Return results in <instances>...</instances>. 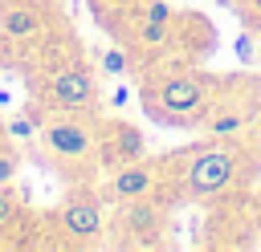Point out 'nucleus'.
<instances>
[{"label":"nucleus","instance_id":"ddd939ff","mask_svg":"<svg viewBox=\"0 0 261 252\" xmlns=\"http://www.w3.org/2000/svg\"><path fill=\"white\" fill-rule=\"evenodd\" d=\"M98 69H102V73H110V77H122V73L130 69V57H126V49H118V45L102 49V53H98Z\"/></svg>","mask_w":261,"mask_h":252},{"label":"nucleus","instance_id":"f8f14e48","mask_svg":"<svg viewBox=\"0 0 261 252\" xmlns=\"http://www.w3.org/2000/svg\"><path fill=\"white\" fill-rule=\"evenodd\" d=\"M41 126H37V118L24 110V114H12L8 122H4V134L12 138V142H33V134H37Z\"/></svg>","mask_w":261,"mask_h":252},{"label":"nucleus","instance_id":"39448f33","mask_svg":"<svg viewBox=\"0 0 261 252\" xmlns=\"http://www.w3.org/2000/svg\"><path fill=\"white\" fill-rule=\"evenodd\" d=\"M37 138H41V146H45L49 159H57V163H82V159H90V150L98 142V130L82 114H73V110H53L41 122Z\"/></svg>","mask_w":261,"mask_h":252},{"label":"nucleus","instance_id":"aec40b11","mask_svg":"<svg viewBox=\"0 0 261 252\" xmlns=\"http://www.w3.org/2000/svg\"><path fill=\"white\" fill-rule=\"evenodd\" d=\"M122 4H147V0H122Z\"/></svg>","mask_w":261,"mask_h":252},{"label":"nucleus","instance_id":"423d86ee","mask_svg":"<svg viewBox=\"0 0 261 252\" xmlns=\"http://www.w3.org/2000/svg\"><path fill=\"white\" fill-rule=\"evenodd\" d=\"M57 232H61V244H69V248H98L106 236L102 203L86 191L65 195V203L57 207Z\"/></svg>","mask_w":261,"mask_h":252},{"label":"nucleus","instance_id":"f3484780","mask_svg":"<svg viewBox=\"0 0 261 252\" xmlns=\"http://www.w3.org/2000/svg\"><path fill=\"white\" fill-rule=\"evenodd\" d=\"M241 16H245L253 28H261V0H245V4H241Z\"/></svg>","mask_w":261,"mask_h":252},{"label":"nucleus","instance_id":"20e7f679","mask_svg":"<svg viewBox=\"0 0 261 252\" xmlns=\"http://www.w3.org/2000/svg\"><path fill=\"white\" fill-rule=\"evenodd\" d=\"M114 228L122 232V240H114V248H163L167 244V211L159 199L139 195V199H122L114 203Z\"/></svg>","mask_w":261,"mask_h":252},{"label":"nucleus","instance_id":"9b49d317","mask_svg":"<svg viewBox=\"0 0 261 252\" xmlns=\"http://www.w3.org/2000/svg\"><path fill=\"white\" fill-rule=\"evenodd\" d=\"M171 37H175V20H171V24H163V20H139V28H135V49L159 53V49L171 45Z\"/></svg>","mask_w":261,"mask_h":252},{"label":"nucleus","instance_id":"7ed1b4c3","mask_svg":"<svg viewBox=\"0 0 261 252\" xmlns=\"http://www.w3.org/2000/svg\"><path fill=\"white\" fill-rule=\"evenodd\" d=\"M261 118V85L253 77H228L220 81L200 130L208 138H245Z\"/></svg>","mask_w":261,"mask_h":252},{"label":"nucleus","instance_id":"dca6fc26","mask_svg":"<svg viewBox=\"0 0 261 252\" xmlns=\"http://www.w3.org/2000/svg\"><path fill=\"white\" fill-rule=\"evenodd\" d=\"M16 224V195L12 187H0V232H8Z\"/></svg>","mask_w":261,"mask_h":252},{"label":"nucleus","instance_id":"f257e3e1","mask_svg":"<svg viewBox=\"0 0 261 252\" xmlns=\"http://www.w3.org/2000/svg\"><path fill=\"white\" fill-rule=\"evenodd\" d=\"M171 163H175L171 179L184 199H208V195L232 191L253 171V154L245 150L241 138H208V142L175 154Z\"/></svg>","mask_w":261,"mask_h":252},{"label":"nucleus","instance_id":"9d476101","mask_svg":"<svg viewBox=\"0 0 261 252\" xmlns=\"http://www.w3.org/2000/svg\"><path fill=\"white\" fill-rule=\"evenodd\" d=\"M106 142L114 146L118 163L147 159V138H143V130H139V126H130V122H110V134H106Z\"/></svg>","mask_w":261,"mask_h":252},{"label":"nucleus","instance_id":"4468645a","mask_svg":"<svg viewBox=\"0 0 261 252\" xmlns=\"http://www.w3.org/2000/svg\"><path fill=\"white\" fill-rule=\"evenodd\" d=\"M143 8V20H163V24H171L179 12H175V4H167V0H147V4H139Z\"/></svg>","mask_w":261,"mask_h":252},{"label":"nucleus","instance_id":"f03ea898","mask_svg":"<svg viewBox=\"0 0 261 252\" xmlns=\"http://www.w3.org/2000/svg\"><path fill=\"white\" fill-rule=\"evenodd\" d=\"M216 89H220V77L179 65L143 81V110L163 126H200Z\"/></svg>","mask_w":261,"mask_h":252},{"label":"nucleus","instance_id":"0eeeda50","mask_svg":"<svg viewBox=\"0 0 261 252\" xmlns=\"http://www.w3.org/2000/svg\"><path fill=\"white\" fill-rule=\"evenodd\" d=\"M45 98L53 110H73V114H86L94 102H98V77L90 65L82 61H61L57 69H49L45 77Z\"/></svg>","mask_w":261,"mask_h":252},{"label":"nucleus","instance_id":"6ab92c4d","mask_svg":"<svg viewBox=\"0 0 261 252\" xmlns=\"http://www.w3.org/2000/svg\"><path fill=\"white\" fill-rule=\"evenodd\" d=\"M126 98H130L126 85H114V89H110V106H126Z\"/></svg>","mask_w":261,"mask_h":252},{"label":"nucleus","instance_id":"6e6552de","mask_svg":"<svg viewBox=\"0 0 261 252\" xmlns=\"http://www.w3.org/2000/svg\"><path fill=\"white\" fill-rule=\"evenodd\" d=\"M159 167H163V163H155V159H130V163L114 167L110 179H106V203H122V199H139V195H155V187H159V179H163Z\"/></svg>","mask_w":261,"mask_h":252},{"label":"nucleus","instance_id":"1a4fd4ad","mask_svg":"<svg viewBox=\"0 0 261 252\" xmlns=\"http://www.w3.org/2000/svg\"><path fill=\"white\" fill-rule=\"evenodd\" d=\"M49 24V12L41 0H12L4 12H0V37L12 41V45H29L45 33Z\"/></svg>","mask_w":261,"mask_h":252},{"label":"nucleus","instance_id":"2eb2a0df","mask_svg":"<svg viewBox=\"0 0 261 252\" xmlns=\"http://www.w3.org/2000/svg\"><path fill=\"white\" fill-rule=\"evenodd\" d=\"M16 171H20V159H16V150L0 146V187H12V183H16Z\"/></svg>","mask_w":261,"mask_h":252},{"label":"nucleus","instance_id":"a211bd4d","mask_svg":"<svg viewBox=\"0 0 261 252\" xmlns=\"http://www.w3.org/2000/svg\"><path fill=\"white\" fill-rule=\"evenodd\" d=\"M237 57H241L245 65L253 61V37H249V33H241V37H237Z\"/></svg>","mask_w":261,"mask_h":252}]
</instances>
